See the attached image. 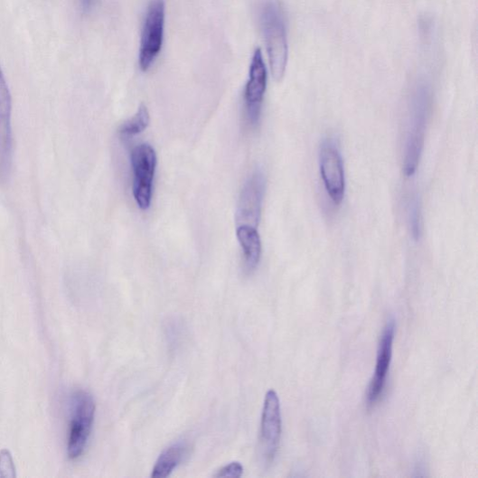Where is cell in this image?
Returning <instances> with one entry per match:
<instances>
[{
    "label": "cell",
    "instance_id": "17",
    "mask_svg": "<svg viewBox=\"0 0 478 478\" xmlns=\"http://www.w3.org/2000/svg\"><path fill=\"white\" fill-rule=\"evenodd\" d=\"M410 208V221L412 227V233L415 238L419 236V218L418 206L417 202H413Z\"/></svg>",
    "mask_w": 478,
    "mask_h": 478
},
{
    "label": "cell",
    "instance_id": "2",
    "mask_svg": "<svg viewBox=\"0 0 478 478\" xmlns=\"http://www.w3.org/2000/svg\"><path fill=\"white\" fill-rule=\"evenodd\" d=\"M260 22L264 33L273 78H284L288 62V42L283 13L274 0L262 5Z\"/></svg>",
    "mask_w": 478,
    "mask_h": 478
},
{
    "label": "cell",
    "instance_id": "9",
    "mask_svg": "<svg viewBox=\"0 0 478 478\" xmlns=\"http://www.w3.org/2000/svg\"><path fill=\"white\" fill-rule=\"evenodd\" d=\"M281 437V411L277 393L267 392L261 419V448L266 461H274Z\"/></svg>",
    "mask_w": 478,
    "mask_h": 478
},
{
    "label": "cell",
    "instance_id": "1",
    "mask_svg": "<svg viewBox=\"0 0 478 478\" xmlns=\"http://www.w3.org/2000/svg\"><path fill=\"white\" fill-rule=\"evenodd\" d=\"M431 101L426 82L417 83L410 101L409 128L407 137L404 170L407 177L415 174L425 145V136Z\"/></svg>",
    "mask_w": 478,
    "mask_h": 478
},
{
    "label": "cell",
    "instance_id": "14",
    "mask_svg": "<svg viewBox=\"0 0 478 478\" xmlns=\"http://www.w3.org/2000/svg\"><path fill=\"white\" fill-rule=\"evenodd\" d=\"M12 95L4 71L0 68V114H12Z\"/></svg>",
    "mask_w": 478,
    "mask_h": 478
},
{
    "label": "cell",
    "instance_id": "8",
    "mask_svg": "<svg viewBox=\"0 0 478 478\" xmlns=\"http://www.w3.org/2000/svg\"><path fill=\"white\" fill-rule=\"evenodd\" d=\"M320 170L330 199L335 205L342 204L346 189L344 165L340 151L332 143L322 146Z\"/></svg>",
    "mask_w": 478,
    "mask_h": 478
},
{
    "label": "cell",
    "instance_id": "7",
    "mask_svg": "<svg viewBox=\"0 0 478 478\" xmlns=\"http://www.w3.org/2000/svg\"><path fill=\"white\" fill-rule=\"evenodd\" d=\"M265 190L264 174L260 172L253 173L245 183L239 196L236 212L237 228L240 226L258 228Z\"/></svg>",
    "mask_w": 478,
    "mask_h": 478
},
{
    "label": "cell",
    "instance_id": "6",
    "mask_svg": "<svg viewBox=\"0 0 478 478\" xmlns=\"http://www.w3.org/2000/svg\"><path fill=\"white\" fill-rule=\"evenodd\" d=\"M267 84V71L262 51L257 49L252 56L249 77L244 93L247 119L251 126L258 125L260 120Z\"/></svg>",
    "mask_w": 478,
    "mask_h": 478
},
{
    "label": "cell",
    "instance_id": "10",
    "mask_svg": "<svg viewBox=\"0 0 478 478\" xmlns=\"http://www.w3.org/2000/svg\"><path fill=\"white\" fill-rule=\"evenodd\" d=\"M395 334L396 321L391 319L386 323L380 336L376 370L367 393V403L370 408L374 407L382 396L390 367Z\"/></svg>",
    "mask_w": 478,
    "mask_h": 478
},
{
    "label": "cell",
    "instance_id": "12",
    "mask_svg": "<svg viewBox=\"0 0 478 478\" xmlns=\"http://www.w3.org/2000/svg\"><path fill=\"white\" fill-rule=\"evenodd\" d=\"M188 446L185 443L178 442L164 449L157 459L152 472L153 478L170 476L187 455Z\"/></svg>",
    "mask_w": 478,
    "mask_h": 478
},
{
    "label": "cell",
    "instance_id": "15",
    "mask_svg": "<svg viewBox=\"0 0 478 478\" xmlns=\"http://www.w3.org/2000/svg\"><path fill=\"white\" fill-rule=\"evenodd\" d=\"M0 477H16V468L13 456L8 449H3V451L0 452Z\"/></svg>",
    "mask_w": 478,
    "mask_h": 478
},
{
    "label": "cell",
    "instance_id": "5",
    "mask_svg": "<svg viewBox=\"0 0 478 478\" xmlns=\"http://www.w3.org/2000/svg\"><path fill=\"white\" fill-rule=\"evenodd\" d=\"M156 164L157 156L150 145H140L132 150L133 195L138 208L143 211H147L152 203Z\"/></svg>",
    "mask_w": 478,
    "mask_h": 478
},
{
    "label": "cell",
    "instance_id": "13",
    "mask_svg": "<svg viewBox=\"0 0 478 478\" xmlns=\"http://www.w3.org/2000/svg\"><path fill=\"white\" fill-rule=\"evenodd\" d=\"M150 114L148 108L142 105L138 108L136 114L127 121L119 129L122 136H134L143 133L150 124Z\"/></svg>",
    "mask_w": 478,
    "mask_h": 478
},
{
    "label": "cell",
    "instance_id": "11",
    "mask_svg": "<svg viewBox=\"0 0 478 478\" xmlns=\"http://www.w3.org/2000/svg\"><path fill=\"white\" fill-rule=\"evenodd\" d=\"M237 238L243 250L245 271L251 273L257 269L261 259L260 235L258 229L240 226L237 229Z\"/></svg>",
    "mask_w": 478,
    "mask_h": 478
},
{
    "label": "cell",
    "instance_id": "4",
    "mask_svg": "<svg viewBox=\"0 0 478 478\" xmlns=\"http://www.w3.org/2000/svg\"><path fill=\"white\" fill-rule=\"evenodd\" d=\"M165 0H151L143 27L138 62L144 71L153 66L161 52L164 42Z\"/></svg>",
    "mask_w": 478,
    "mask_h": 478
},
{
    "label": "cell",
    "instance_id": "16",
    "mask_svg": "<svg viewBox=\"0 0 478 478\" xmlns=\"http://www.w3.org/2000/svg\"><path fill=\"white\" fill-rule=\"evenodd\" d=\"M244 468L242 464L239 462H233L221 469H220L214 477H232L239 478L243 474Z\"/></svg>",
    "mask_w": 478,
    "mask_h": 478
},
{
    "label": "cell",
    "instance_id": "18",
    "mask_svg": "<svg viewBox=\"0 0 478 478\" xmlns=\"http://www.w3.org/2000/svg\"><path fill=\"white\" fill-rule=\"evenodd\" d=\"M96 0H78L79 7L82 14H89L95 5Z\"/></svg>",
    "mask_w": 478,
    "mask_h": 478
},
{
    "label": "cell",
    "instance_id": "3",
    "mask_svg": "<svg viewBox=\"0 0 478 478\" xmlns=\"http://www.w3.org/2000/svg\"><path fill=\"white\" fill-rule=\"evenodd\" d=\"M96 413L93 397L87 390H77L71 400V423L68 440L70 460L81 456L91 435Z\"/></svg>",
    "mask_w": 478,
    "mask_h": 478
}]
</instances>
